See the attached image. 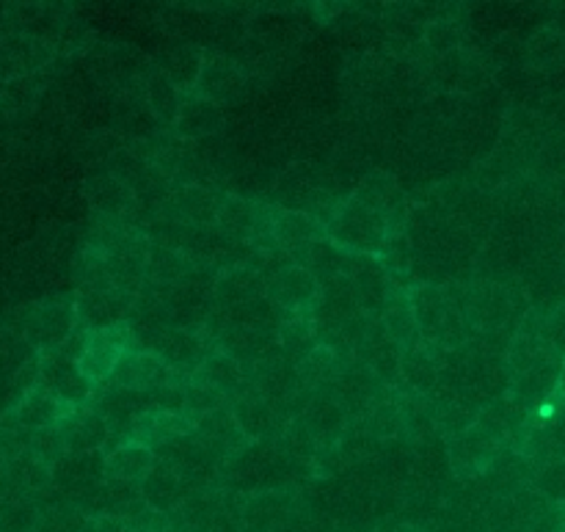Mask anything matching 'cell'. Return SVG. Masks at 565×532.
I'll return each instance as SVG.
<instances>
[{
  "mask_svg": "<svg viewBox=\"0 0 565 532\" xmlns=\"http://www.w3.org/2000/svg\"><path fill=\"white\" fill-rule=\"evenodd\" d=\"M199 270V265L188 257L182 248L171 246V243L152 241L149 246V259H147V281L163 287L182 285L185 279H191Z\"/></svg>",
  "mask_w": 565,
  "mask_h": 532,
  "instance_id": "cb8c5ba5",
  "label": "cell"
},
{
  "mask_svg": "<svg viewBox=\"0 0 565 532\" xmlns=\"http://www.w3.org/2000/svg\"><path fill=\"white\" fill-rule=\"evenodd\" d=\"M381 329H384V334L390 337V340L395 342L401 351L423 345L425 337H423V329H419V323H417V315H414L408 290H403L401 287V290L392 296V301L386 304L384 315H381Z\"/></svg>",
  "mask_w": 565,
  "mask_h": 532,
  "instance_id": "4316f807",
  "label": "cell"
},
{
  "mask_svg": "<svg viewBox=\"0 0 565 532\" xmlns=\"http://www.w3.org/2000/svg\"><path fill=\"white\" fill-rule=\"evenodd\" d=\"M171 384H185L158 353L152 351H132L116 368L114 379L108 381V386L116 390H130V392H154L160 386Z\"/></svg>",
  "mask_w": 565,
  "mask_h": 532,
  "instance_id": "7c38bea8",
  "label": "cell"
},
{
  "mask_svg": "<svg viewBox=\"0 0 565 532\" xmlns=\"http://www.w3.org/2000/svg\"><path fill=\"white\" fill-rule=\"evenodd\" d=\"M270 232H274L276 246H279L287 257H290L292 252H298V248L309 246V243L329 237L326 224L318 215L298 208H270Z\"/></svg>",
  "mask_w": 565,
  "mask_h": 532,
  "instance_id": "2e32d148",
  "label": "cell"
},
{
  "mask_svg": "<svg viewBox=\"0 0 565 532\" xmlns=\"http://www.w3.org/2000/svg\"><path fill=\"white\" fill-rule=\"evenodd\" d=\"M500 436L478 419V425H472L467 434L447 441L450 469L458 478H478V475H483L494 464L497 453H500Z\"/></svg>",
  "mask_w": 565,
  "mask_h": 532,
  "instance_id": "30bf717a",
  "label": "cell"
},
{
  "mask_svg": "<svg viewBox=\"0 0 565 532\" xmlns=\"http://www.w3.org/2000/svg\"><path fill=\"white\" fill-rule=\"evenodd\" d=\"M315 345H320L318 326H315L312 315H301V318H287L279 329V351L290 359L292 364L301 362Z\"/></svg>",
  "mask_w": 565,
  "mask_h": 532,
  "instance_id": "836d02e7",
  "label": "cell"
},
{
  "mask_svg": "<svg viewBox=\"0 0 565 532\" xmlns=\"http://www.w3.org/2000/svg\"><path fill=\"white\" fill-rule=\"evenodd\" d=\"M353 196L367 204L370 210H375L390 224L392 235H403V224L408 219V199L395 177L386 174V171H373L359 182Z\"/></svg>",
  "mask_w": 565,
  "mask_h": 532,
  "instance_id": "4fadbf2b",
  "label": "cell"
},
{
  "mask_svg": "<svg viewBox=\"0 0 565 532\" xmlns=\"http://www.w3.org/2000/svg\"><path fill=\"white\" fill-rule=\"evenodd\" d=\"M301 419L309 434H312V439L318 441L320 450H340L342 436H345L348 423H351L348 412L331 392L309 395Z\"/></svg>",
  "mask_w": 565,
  "mask_h": 532,
  "instance_id": "5bb4252c",
  "label": "cell"
},
{
  "mask_svg": "<svg viewBox=\"0 0 565 532\" xmlns=\"http://www.w3.org/2000/svg\"><path fill=\"white\" fill-rule=\"evenodd\" d=\"M237 92H241V70H237V64H232L224 55H210V58H204L202 77H199L196 92L193 94L221 105L226 99L237 97Z\"/></svg>",
  "mask_w": 565,
  "mask_h": 532,
  "instance_id": "f546056e",
  "label": "cell"
},
{
  "mask_svg": "<svg viewBox=\"0 0 565 532\" xmlns=\"http://www.w3.org/2000/svg\"><path fill=\"white\" fill-rule=\"evenodd\" d=\"M44 392H50L53 397H58L61 403L72 408H83L92 403L94 386L88 384L86 375L81 373V364L75 357H70L66 351H53L44 353L42 362H39V384Z\"/></svg>",
  "mask_w": 565,
  "mask_h": 532,
  "instance_id": "5b68a950",
  "label": "cell"
},
{
  "mask_svg": "<svg viewBox=\"0 0 565 532\" xmlns=\"http://www.w3.org/2000/svg\"><path fill=\"white\" fill-rule=\"evenodd\" d=\"M557 532H565V517L561 519V524H557Z\"/></svg>",
  "mask_w": 565,
  "mask_h": 532,
  "instance_id": "60d3db41",
  "label": "cell"
},
{
  "mask_svg": "<svg viewBox=\"0 0 565 532\" xmlns=\"http://www.w3.org/2000/svg\"><path fill=\"white\" fill-rule=\"evenodd\" d=\"M265 290H268V279L259 270L248 268V265H235V268L221 270L213 290L215 312H230V309L243 307V304L265 298Z\"/></svg>",
  "mask_w": 565,
  "mask_h": 532,
  "instance_id": "d6986e66",
  "label": "cell"
},
{
  "mask_svg": "<svg viewBox=\"0 0 565 532\" xmlns=\"http://www.w3.org/2000/svg\"><path fill=\"white\" fill-rule=\"evenodd\" d=\"M439 353H445V351L436 345H430V342H423V345L403 351L401 373H403V384L408 386V392H412V395L425 397V395H430L436 386H439V375H441Z\"/></svg>",
  "mask_w": 565,
  "mask_h": 532,
  "instance_id": "603a6c76",
  "label": "cell"
},
{
  "mask_svg": "<svg viewBox=\"0 0 565 532\" xmlns=\"http://www.w3.org/2000/svg\"><path fill=\"white\" fill-rule=\"evenodd\" d=\"M326 232L342 254H367V257H384L392 237L390 224L356 196L337 204L331 219H326Z\"/></svg>",
  "mask_w": 565,
  "mask_h": 532,
  "instance_id": "6da1fadb",
  "label": "cell"
},
{
  "mask_svg": "<svg viewBox=\"0 0 565 532\" xmlns=\"http://www.w3.org/2000/svg\"><path fill=\"white\" fill-rule=\"evenodd\" d=\"M182 392H185V414L193 419V423L207 417V414L218 412V408L230 406V397L221 395L218 390H210V386L196 384V381H185V384H182Z\"/></svg>",
  "mask_w": 565,
  "mask_h": 532,
  "instance_id": "8d00e7d4",
  "label": "cell"
},
{
  "mask_svg": "<svg viewBox=\"0 0 565 532\" xmlns=\"http://www.w3.org/2000/svg\"><path fill=\"white\" fill-rule=\"evenodd\" d=\"M36 50L39 42H33V39H9L3 44V50H0V70H3V75H25L33 66L42 64L47 58V53H36Z\"/></svg>",
  "mask_w": 565,
  "mask_h": 532,
  "instance_id": "d590c367",
  "label": "cell"
},
{
  "mask_svg": "<svg viewBox=\"0 0 565 532\" xmlns=\"http://www.w3.org/2000/svg\"><path fill=\"white\" fill-rule=\"evenodd\" d=\"M221 199L204 185L188 182V185L171 188L166 202L160 204V221L180 230H204L218 224Z\"/></svg>",
  "mask_w": 565,
  "mask_h": 532,
  "instance_id": "277c9868",
  "label": "cell"
},
{
  "mask_svg": "<svg viewBox=\"0 0 565 532\" xmlns=\"http://www.w3.org/2000/svg\"><path fill=\"white\" fill-rule=\"evenodd\" d=\"M66 441V453H97L108 447L110 425L97 408H75L64 423L58 425Z\"/></svg>",
  "mask_w": 565,
  "mask_h": 532,
  "instance_id": "ffe728a7",
  "label": "cell"
},
{
  "mask_svg": "<svg viewBox=\"0 0 565 532\" xmlns=\"http://www.w3.org/2000/svg\"><path fill=\"white\" fill-rule=\"evenodd\" d=\"M143 99H147V108L152 110L154 121H160L166 127H174L182 103H185V94L163 72H152V77L147 83V97Z\"/></svg>",
  "mask_w": 565,
  "mask_h": 532,
  "instance_id": "d6a6232c",
  "label": "cell"
},
{
  "mask_svg": "<svg viewBox=\"0 0 565 532\" xmlns=\"http://www.w3.org/2000/svg\"><path fill=\"white\" fill-rule=\"evenodd\" d=\"M290 265H298V268L309 270L320 285L331 281L334 276L342 274V265H345V254L323 237V241H315L309 246L298 248V252L290 254Z\"/></svg>",
  "mask_w": 565,
  "mask_h": 532,
  "instance_id": "4dcf8cb0",
  "label": "cell"
},
{
  "mask_svg": "<svg viewBox=\"0 0 565 532\" xmlns=\"http://www.w3.org/2000/svg\"><path fill=\"white\" fill-rule=\"evenodd\" d=\"M320 292H323V285L309 270L298 268V265H285L268 279L265 296L287 318H301V315H315Z\"/></svg>",
  "mask_w": 565,
  "mask_h": 532,
  "instance_id": "52a82bcc",
  "label": "cell"
},
{
  "mask_svg": "<svg viewBox=\"0 0 565 532\" xmlns=\"http://www.w3.org/2000/svg\"><path fill=\"white\" fill-rule=\"evenodd\" d=\"M81 532H130L121 519H86Z\"/></svg>",
  "mask_w": 565,
  "mask_h": 532,
  "instance_id": "ab89813d",
  "label": "cell"
},
{
  "mask_svg": "<svg viewBox=\"0 0 565 532\" xmlns=\"http://www.w3.org/2000/svg\"><path fill=\"white\" fill-rule=\"evenodd\" d=\"M215 351H218V342L213 331L204 326V329H169L152 353H158L182 381H188Z\"/></svg>",
  "mask_w": 565,
  "mask_h": 532,
  "instance_id": "8992f818",
  "label": "cell"
},
{
  "mask_svg": "<svg viewBox=\"0 0 565 532\" xmlns=\"http://www.w3.org/2000/svg\"><path fill=\"white\" fill-rule=\"evenodd\" d=\"M232 414H235L237 425H241L243 436L248 445H279L285 436L290 419L279 412L270 401H265L257 392L246 390L230 403Z\"/></svg>",
  "mask_w": 565,
  "mask_h": 532,
  "instance_id": "9c48e42d",
  "label": "cell"
},
{
  "mask_svg": "<svg viewBox=\"0 0 565 532\" xmlns=\"http://www.w3.org/2000/svg\"><path fill=\"white\" fill-rule=\"evenodd\" d=\"M342 364H345V359H342L331 345L320 342V345H315L312 351L296 364V373L303 390H307L309 395H318V392H329L331 386L337 384V379H340L342 373Z\"/></svg>",
  "mask_w": 565,
  "mask_h": 532,
  "instance_id": "d4e9b609",
  "label": "cell"
},
{
  "mask_svg": "<svg viewBox=\"0 0 565 532\" xmlns=\"http://www.w3.org/2000/svg\"><path fill=\"white\" fill-rule=\"evenodd\" d=\"M136 298L130 292L119 290V287H81L75 296L77 320L86 331H103L114 329V326L127 323L130 320Z\"/></svg>",
  "mask_w": 565,
  "mask_h": 532,
  "instance_id": "ba28073f",
  "label": "cell"
},
{
  "mask_svg": "<svg viewBox=\"0 0 565 532\" xmlns=\"http://www.w3.org/2000/svg\"><path fill=\"white\" fill-rule=\"evenodd\" d=\"M72 412H75V408L61 403L58 397L44 392L42 386H33V390L22 397L20 406L14 408V417L25 430H42L61 425Z\"/></svg>",
  "mask_w": 565,
  "mask_h": 532,
  "instance_id": "f1b7e54d",
  "label": "cell"
},
{
  "mask_svg": "<svg viewBox=\"0 0 565 532\" xmlns=\"http://www.w3.org/2000/svg\"><path fill=\"white\" fill-rule=\"evenodd\" d=\"M77 326L81 320H77L75 298H47L31 309L22 337L36 348L39 357H44V353L61 351L72 340Z\"/></svg>",
  "mask_w": 565,
  "mask_h": 532,
  "instance_id": "3957f363",
  "label": "cell"
},
{
  "mask_svg": "<svg viewBox=\"0 0 565 532\" xmlns=\"http://www.w3.org/2000/svg\"><path fill=\"white\" fill-rule=\"evenodd\" d=\"M83 191H86V199L94 208V213H99V219L105 221H119V224H125L127 215L138 208L136 191L125 180L110 174V171L88 177Z\"/></svg>",
  "mask_w": 565,
  "mask_h": 532,
  "instance_id": "e0dca14e",
  "label": "cell"
},
{
  "mask_svg": "<svg viewBox=\"0 0 565 532\" xmlns=\"http://www.w3.org/2000/svg\"><path fill=\"white\" fill-rule=\"evenodd\" d=\"M28 453H31L33 458H39L44 467L53 469L55 464L66 456V441L64 436H61L58 425H55V428L31 430V434H28Z\"/></svg>",
  "mask_w": 565,
  "mask_h": 532,
  "instance_id": "74e56055",
  "label": "cell"
},
{
  "mask_svg": "<svg viewBox=\"0 0 565 532\" xmlns=\"http://www.w3.org/2000/svg\"><path fill=\"white\" fill-rule=\"evenodd\" d=\"M193 434H196V439L202 441L204 447H207L210 453H213L215 458H218L221 464L232 461V458H237L241 453H246L248 447V439L243 436L241 425H237L235 414H232L230 406L218 408V412L207 414V417L196 419V428H193Z\"/></svg>",
  "mask_w": 565,
  "mask_h": 532,
  "instance_id": "9a60e30c",
  "label": "cell"
},
{
  "mask_svg": "<svg viewBox=\"0 0 565 532\" xmlns=\"http://www.w3.org/2000/svg\"><path fill=\"white\" fill-rule=\"evenodd\" d=\"M141 497L152 511L174 517L185 506L188 497H193V491L188 480L169 461H160L158 458L152 472L141 480Z\"/></svg>",
  "mask_w": 565,
  "mask_h": 532,
  "instance_id": "ac0fdd59",
  "label": "cell"
},
{
  "mask_svg": "<svg viewBox=\"0 0 565 532\" xmlns=\"http://www.w3.org/2000/svg\"><path fill=\"white\" fill-rule=\"evenodd\" d=\"M108 480L105 475V450L97 453H66L53 467V489L66 502H77L103 486Z\"/></svg>",
  "mask_w": 565,
  "mask_h": 532,
  "instance_id": "8fae6325",
  "label": "cell"
},
{
  "mask_svg": "<svg viewBox=\"0 0 565 532\" xmlns=\"http://www.w3.org/2000/svg\"><path fill=\"white\" fill-rule=\"evenodd\" d=\"M171 130L180 141H202V138L218 136L224 130V110L213 99L188 94Z\"/></svg>",
  "mask_w": 565,
  "mask_h": 532,
  "instance_id": "44dd1931",
  "label": "cell"
},
{
  "mask_svg": "<svg viewBox=\"0 0 565 532\" xmlns=\"http://www.w3.org/2000/svg\"><path fill=\"white\" fill-rule=\"evenodd\" d=\"M202 66H204V58L199 50L180 47L166 58L163 70L160 72H163V75L169 77V81L188 97V94L196 92V83L199 77H202Z\"/></svg>",
  "mask_w": 565,
  "mask_h": 532,
  "instance_id": "e575fe53",
  "label": "cell"
},
{
  "mask_svg": "<svg viewBox=\"0 0 565 532\" xmlns=\"http://www.w3.org/2000/svg\"><path fill=\"white\" fill-rule=\"evenodd\" d=\"M132 351H136V342H132V331L127 323L103 331H86V340L77 353V364H81V373L86 375L88 384L94 390H103L114 379L121 359Z\"/></svg>",
  "mask_w": 565,
  "mask_h": 532,
  "instance_id": "7a4b0ae2",
  "label": "cell"
},
{
  "mask_svg": "<svg viewBox=\"0 0 565 532\" xmlns=\"http://www.w3.org/2000/svg\"><path fill=\"white\" fill-rule=\"evenodd\" d=\"M539 491L546 494L550 500L565 506V461L550 464V467L541 469L539 475Z\"/></svg>",
  "mask_w": 565,
  "mask_h": 532,
  "instance_id": "f35d334b",
  "label": "cell"
},
{
  "mask_svg": "<svg viewBox=\"0 0 565 532\" xmlns=\"http://www.w3.org/2000/svg\"><path fill=\"white\" fill-rule=\"evenodd\" d=\"M174 532H188V530H174Z\"/></svg>",
  "mask_w": 565,
  "mask_h": 532,
  "instance_id": "b9f144b4",
  "label": "cell"
},
{
  "mask_svg": "<svg viewBox=\"0 0 565 532\" xmlns=\"http://www.w3.org/2000/svg\"><path fill=\"white\" fill-rule=\"evenodd\" d=\"M193 428H196V423H193L191 417H185V414L160 412V408H154V412H147L143 417H138V423L132 425L130 441H141L149 450L158 453L160 447H166L169 441L191 436Z\"/></svg>",
  "mask_w": 565,
  "mask_h": 532,
  "instance_id": "7402d4cb",
  "label": "cell"
},
{
  "mask_svg": "<svg viewBox=\"0 0 565 532\" xmlns=\"http://www.w3.org/2000/svg\"><path fill=\"white\" fill-rule=\"evenodd\" d=\"M158 464L154 450H149L141 441H125L116 450L105 453V475L108 480H121V483H138L147 478Z\"/></svg>",
  "mask_w": 565,
  "mask_h": 532,
  "instance_id": "83f0119b",
  "label": "cell"
},
{
  "mask_svg": "<svg viewBox=\"0 0 565 532\" xmlns=\"http://www.w3.org/2000/svg\"><path fill=\"white\" fill-rule=\"evenodd\" d=\"M467 320L478 329H497L508 320V296L494 285H480L467 292Z\"/></svg>",
  "mask_w": 565,
  "mask_h": 532,
  "instance_id": "1f68e13d",
  "label": "cell"
},
{
  "mask_svg": "<svg viewBox=\"0 0 565 532\" xmlns=\"http://www.w3.org/2000/svg\"><path fill=\"white\" fill-rule=\"evenodd\" d=\"M188 381H196V384L210 386V390H218L221 395L230 397V403L246 392V370L226 351H215L213 357L204 359L202 368Z\"/></svg>",
  "mask_w": 565,
  "mask_h": 532,
  "instance_id": "484cf974",
  "label": "cell"
}]
</instances>
